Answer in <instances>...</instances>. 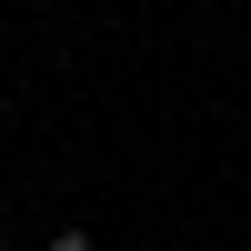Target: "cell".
<instances>
[{
    "label": "cell",
    "instance_id": "6da1fadb",
    "mask_svg": "<svg viewBox=\"0 0 251 251\" xmlns=\"http://www.w3.org/2000/svg\"><path fill=\"white\" fill-rule=\"evenodd\" d=\"M50 251H100V241L91 231H50Z\"/></svg>",
    "mask_w": 251,
    "mask_h": 251
}]
</instances>
